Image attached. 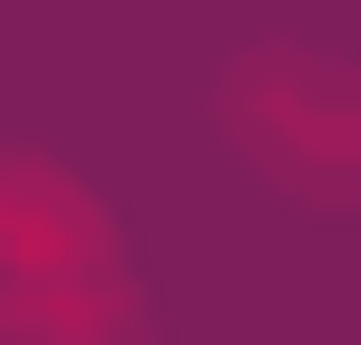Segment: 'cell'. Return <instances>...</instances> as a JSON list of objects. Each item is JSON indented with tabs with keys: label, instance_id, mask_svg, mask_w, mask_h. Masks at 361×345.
Listing matches in <instances>:
<instances>
[{
	"label": "cell",
	"instance_id": "cell-1",
	"mask_svg": "<svg viewBox=\"0 0 361 345\" xmlns=\"http://www.w3.org/2000/svg\"><path fill=\"white\" fill-rule=\"evenodd\" d=\"M0 345H132L115 214L49 148H0Z\"/></svg>",
	"mask_w": 361,
	"mask_h": 345
},
{
	"label": "cell",
	"instance_id": "cell-2",
	"mask_svg": "<svg viewBox=\"0 0 361 345\" xmlns=\"http://www.w3.org/2000/svg\"><path fill=\"white\" fill-rule=\"evenodd\" d=\"M230 132L295 198H361V66H329V49H247L230 66Z\"/></svg>",
	"mask_w": 361,
	"mask_h": 345
}]
</instances>
